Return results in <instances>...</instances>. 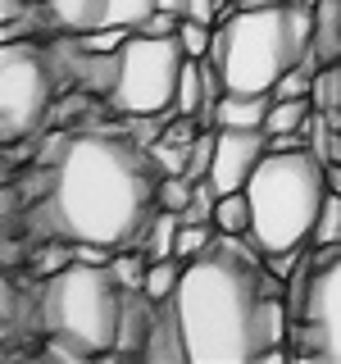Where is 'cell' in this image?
<instances>
[{
    "label": "cell",
    "mask_w": 341,
    "mask_h": 364,
    "mask_svg": "<svg viewBox=\"0 0 341 364\" xmlns=\"http://www.w3.org/2000/svg\"><path fill=\"white\" fill-rule=\"evenodd\" d=\"M159 168L151 151L119 132H60L41 159L37 228L73 246H141L159 210Z\"/></svg>",
    "instance_id": "6da1fadb"
},
{
    "label": "cell",
    "mask_w": 341,
    "mask_h": 364,
    "mask_svg": "<svg viewBox=\"0 0 341 364\" xmlns=\"http://www.w3.org/2000/svg\"><path fill=\"white\" fill-rule=\"evenodd\" d=\"M187 364H250L291 355V310L278 273L242 246V237H214L210 250L182 259V282L168 296Z\"/></svg>",
    "instance_id": "7a4b0ae2"
},
{
    "label": "cell",
    "mask_w": 341,
    "mask_h": 364,
    "mask_svg": "<svg viewBox=\"0 0 341 364\" xmlns=\"http://www.w3.org/2000/svg\"><path fill=\"white\" fill-rule=\"evenodd\" d=\"M328 164L310 146L269 151L246 182L250 196V242L259 255H296L314 246V228L328 200Z\"/></svg>",
    "instance_id": "3957f363"
},
{
    "label": "cell",
    "mask_w": 341,
    "mask_h": 364,
    "mask_svg": "<svg viewBox=\"0 0 341 364\" xmlns=\"http://www.w3.org/2000/svg\"><path fill=\"white\" fill-rule=\"evenodd\" d=\"M314 9L305 5H269V9H237L214 28L210 64L223 91H273L291 64L310 55Z\"/></svg>",
    "instance_id": "277c9868"
},
{
    "label": "cell",
    "mask_w": 341,
    "mask_h": 364,
    "mask_svg": "<svg viewBox=\"0 0 341 364\" xmlns=\"http://www.w3.org/2000/svg\"><path fill=\"white\" fill-rule=\"evenodd\" d=\"M123 296L128 287L100 259H73L68 269L50 273L41 287V328L50 337V355L87 360L119 350Z\"/></svg>",
    "instance_id": "5b68a950"
},
{
    "label": "cell",
    "mask_w": 341,
    "mask_h": 364,
    "mask_svg": "<svg viewBox=\"0 0 341 364\" xmlns=\"http://www.w3.org/2000/svg\"><path fill=\"white\" fill-rule=\"evenodd\" d=\"M187 68L178 32H141L128 37L114 50V82L105 91L109 109L128 114V119H159L173 109L178 82Z\"/></svg>",
    "instance_id": "8992f818"
},
{
    "label": "cell",
    "mask_w": 341,
    "mask_h": 364,
    "mask_svg": "<svg viewBox=\"0 0 341 364\" xmlns=\"http://www.w3.org/2000/svg\"><path fill=\"white\" fill-rule=\"evenodd\" d=\"M291 355L341 364V242L314 246L310 287L291 310Z\"/></svg>",
    "instance_id": "52a82bcc"
},
{
    "label": "cell",
    "mask_w": 341,
    "mask_h": 364,
    "mask_svg": "<svg viewBox=\"0 0 341 364\" xmlns=\"http://www.w3.org/2000/svg\"><path fill=\"white\" fill-rule=\"evenodd\" d=\"M50 96H55V77L45 55L9 37L5 50H0V136L9 146L32 136L50 114Z\"/></svg>",
    "instance_id": "ba28073f"
},
{
    "label": "cell",
    "mask_w": 341,
    "mask_h": 364,
    "mask_svg": "<svg viewBox=\"0 0 341 364\" xmlns=\"http://www.w3.org/2000/svg\"><path fill=\"white\" fill-rule=\"evenodd\" d=\"M214 164H210V182L219 196L227 191H246L250 173L259 168V159L269 155V132L264 128H214Z\"/></svg>",
    "instance_id": "9c48e42d"
},
{
    "label": "cell",
    "mask_w": 341,
    "mask_h": 364,
    "mask_svg": "<svg viewBox=\"0 0 341 364\" xmlns=\"http://www.w3.org/2000/svg\"><path fill=\"white\" fill-rule=\"evenodd\" d=\"M273 105V91H223L210 105L214 128H264Z\"/></svg>",
    "instance_id": "30bf717a"
},
{
    "label": "cell",
    "mask_w": 341,
    "mask_h": 364,
    "mask_svg": "<svg viewBox=\"0 0 341 364\" xmlns=\"http://www.w3.org/2000/svg\"><path fill=\"white\" fill-rule=\"evenodd\" d=\"M45 18L77 37L91 28H109V0H45Z\"/></svg>",
    "instance_id": "8fae6325"
},
{
    "label": "cell",
    "mask_w": 341,
    "mask_h": 364,
    "mask_svg": "<svg viewBox=\"0 0 341 364\" xmlns=\"http://www.w3.org/2000/svg\"><path fill=\"white\" fill-rule=\"evenodd\" d=\"M310 50H314L318 64H337L341 60V0H318L314 5Z\"/></svg>",
    "instance_id": "7c38bea8"
},
{
    "label": "cell",
    "mask_w": 341,
    "mask_h": 364,
    "mask_svg": "<svg viewBox=\"0 0 341 364\" xmlns=\"http://www.w3.org/2000/svg\"><path fill=\"white\" fill-rule=\"evenodd\" d=\"M310 114H314V100H310V96H273L269 119H264V132H269V136H282V132H305Z\"/></svg>",
    "instance_id": "4fadbf2b"
},
{
    "label": "cell",
    "mask_w": 341,
    "mask_h": 364,
    "mask_svg": "<svg viewBox=\"0 0 341 364\" xmlns=\"http://www.w3.org/2000/svg\"><path fill=\"white\" fill-rule=\"evenodd\" d=\"M178 232H182V214L159 205L155 219H151V228H146V237H141L146 255H151V259H173V255H178Z\"/></svg>",
    "instance_id": "5bb4252c"
},
{
    "label": "cell",
    "mask_w": 341,
    "mask_h": 364,
    "mask_svg": "<svg viewBox=\"0 0 341 364\" xmlns=\"http://www.w3.org/2000/svg\"><path fill=\"white\" fill-rule=\"evenodd\" d=\"M214 228L223 237H250V196L246 191H227L214 205Z\"/></svg>",
    "instance_id": "9a60e30c"
},
{
    "label": "cell",
    "mask_w": 341,
    "mask_h": 364,
    "mask_svg": "<svg viewBox=\"0 0 341 364\" xmlns=\"http://www.w3.org/2000/svg\"><path fill=\"white\" fill-rule=\"evenodd\" d=\"M178 282H182V259H151V269H146V282H141V291L151 296V301H168V296L178 291Z\"/></svg>",
    "instance_id": "2e32d148"
},
{
    "label": "cell",
    "mask_w": 341,
    "mask_h": 364,
    "mask_svg": "<svg viewBox=\"0 0 341 364\" xmlns=\"http://www.w3.org/2000/svg\"><path fill=\"white\" fill-rule=\"evenodd\" d=\"M310 100H314V109H323V114L341 105V60H337V64H323V68L314 73Z\"/></svg>",
    "instance_id": "e0dca14e"
},
{
    "label": "cell",
    "mask_w": 341,
    "mask_h": 364,
    "mask_svg": "<svg viewBox=\"0 0 341 364\" xmlns=\"http://www.w3.org/2000/svg\"><path fill=\"white\" fill-rule=\"evenodd\" d=\"M178 41L191 60H210L214 50V23H196V18H182L178 23Z\"/></svg>",
    "instance_id": "ac0fdd59"
},
{
    "label": "cell",
    "mask_w": 341,
    "mask_h": 364,
    "mask_svg": "<svg viewBox=\"0 0 341 364\" xmlns=\"http://www.w3.org/2000/svg\"><path fill=\"white\" fill-rule=\"evenodd\" d=\"M128 37H132V28H91V32H77L73 41L82 55H114Z\"/></svg>",
    "instance_id": "d6986e66"
},
{
    "label": "cell",
    "mask_w": 341,
    "mask_h": 364,
    "mask_svg": "<svg viewBox=\"0 0 341 364\" xmlns=\"http://www.w3.org/2000/svg\"><path fill=\"white\" fill-rule=\"evenodd\" d=\"M214 141H219V132H200L196 141H191V155H187V168H182V178H191V182H205V178H210Z\"/></svg>",
    "instance_id": "ffe728a7"
},
{
    "label": "cell",
    "mask_w": 341,
    "mask_h": 364,
    "mask_svg": "<svg viewBox=\"0 0 341 364\" xmlns=\"http://www.w3.org/2000/svg\"><path fill=\"white\" fill-rule=\"evenodd\" d=\"M337 242H341V191H328L318 228H314V246H337Z\"/></svg>",
    "instance_id": "44dd1931"
},
{
    "label": "cell",
    "mask_w": 341,
    "mask_h": 364,
    "mask_svg": "<svg viewBox=\"0 0 341 364\" xmlns=\"http://www.w3.org/2000/svg\"><path fill=\"white\" fill-rule=\"evenodd\" d=\"M191 191H196V182L191 178H182V173H159V205H164V210H187V200H191Z\"/></svg>",
    "instance_id": "7402d4cb"
},
{
    "label": "cell",
    "mask_w": 341,
    "mask_h": 364,
    "mask_svg": "<svg viewBox=\"0 0 341 364\" xmlns=\"http://www.w3.org/2000/svg\"><path fill=\"white\" fill-rule=\"evenodd\" d=\"M214 232H219L214 223H182V232H178V259H196L200 250H210L214 246Z\"/></svg>",
    "instance_id": "603a6c76"
},
{
    "label": "cell",
    "mask_w": 341,
    "mask_h": 364,
    "mask_svg": "<svg viewBox=\"0 0 341 364\" xmlns=\"http://www.w3.org/2000/svg\"><path fill=\"white\" fill-rule=\"evenodd\" d=\"M109 269H114V278H119L128 291H141L146 269H151V264H146L141 255H114V259H109Z\"/></svg>",
    "instance_id": "cb8c5ba5"
},
{
    "label": "cell",
    "mask_w": 341,
    "mask_h": 364,
    "mask_svg": "<svg viewBox=\"0 0 341 364\" xmlns=\"http://www.w3.org/2000/svg\"><path fill=\"white\" fill-rule=\"evenodd\" d=\"M182 18H196V23H219V0H182Z\"/></svg>",
    "instance_id": "d4e9b609"
},
{
    "label": "cell",
    "mask_w": 341,
    "mask_h": 364,
    "mask_svg": "<svg viewBox=\"0 0 341 364\" xmlns=\"http://www.w3.org/2000/svg\"><path fill=\"white\" fill-rule=\"evenodd\" d=\"M242 9H269V5H287V0H237Z\"/></svg>",
    "instance_id": "484cf974"
},
{
    "label": "cell",
    "mask_w": 341,
    "mask_h": 364,
    "mask_svg": "<svg viewBox=\"0 0 341 364\" xmlns=\"http://www.w3.org/2000/svg\"><path fill=\"white\" fill-rule=\"evenodd\" d=\"M291 5H305V9H314V5H318V0H291Z\"/></svg>",
    "instance_id": "4316f807"
}]
</instances>
